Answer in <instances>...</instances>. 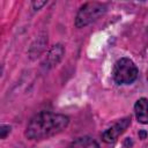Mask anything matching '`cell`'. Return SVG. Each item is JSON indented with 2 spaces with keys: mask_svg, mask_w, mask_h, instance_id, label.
I'll return each instance as SVG.
<instances>
[{
  "mask_svg": "<svg viewBox=\"0 0 148 148\" xmlns=\"http://www.w3.org/2000/svg\"><path fill=\"white\" fill-rule=\"evenodd\" d=\"M68 123V117L64 114L42 111L35 114L28 123L25 136L31 140L47 139L65 130Z\"/></svg>",
  "mask_w": 148,
  "mask_h": 148,
  "instance_id": "cell-1",
  "label": "cell"
},
{
  "mask_svg": "<svg viewBox=\"0 0 148 148\" xmlns=\"http://www.w3.org/2000/svg\"><path fill=\"white\" fill-rule=\"evenodd\" d=\"M113 79L119 84H130L138 76V68L135 64L128 58H121L116 61L112 69Z\"/></svg>",
  "mask_w": 148,
  "mask_h": 148,
  "instance_id": "cell-2",
  "label": "cell"
},
{
  "mask_svg": "<svg viewBox=\"0 0 148 148\" xmlns=\"http://www.w3.org/2000/svg\"><path fill=\"white\" fill-rule=\"evenodd\" d=\"M106 10V6L101 2H88L83 5L77 12L75 18V25L77 28H82L97 20L101 15H103Z\"/></svg>",
  "mask_w": 148,
  "mask_h": 148,
  "instance_id": "cell-3",
  "label": "cell"
},
{
  "mask_svg": "<svg viewBox=\"0 0 148 148\" xmlns=\"http://www.w3.org/2000/svg\"><path fill=\"white\" fill-rule=\"evenodd\" d=\"M130 124H131V118L130 117H126L124 119L118 120L114 125H112L110 128H108L103 133V140L105 142H113V141H116L118 139V136L126 131V128L130 126Z\"/></svg>",
  "mask_w": 148,
  "mask_h": 148,
  "instance_id": "cell-4",
  "label": "cell"
},
{
  "mask_svg": "<svg viewBox=\"0 0 148 148\" xmlns=\"http://www.w3.org/2000/svg\"><path fill=\"white\" fill-rule=\"evenodd\" d=\"M134 110L138 121H140L141 124H148V99L147 98L138 99Z\"/></svg>",
  "mask_w": 148,
  "mask_h": 148,
  "instance_id": "cell-5",
  "label": "cell"
},
{
  "mask_svg": "<svg viewBox=\"0 0 148 148\" xmlns=\"http://www.w3.org/2000/svg\"><path fill=\"white\" fill-rule=\"evenodd\" d=\"M67 148H99V145L89 136L79 138L73 141Z\"/></svg>",
  "mask_w": 148,
  "mask_h": 148,
  "instance_id": "cell-6",
  "label": "cell"
},
{
  "mask_svg": "<svg viewBox=\"0 0 148 148\" xmlns=\"http://www.w3.org/2000/svg\"><path fill=\"white\" fill-rule=\"evenodd\" d=\"M9 132H10V127L8 125H1L0 126V136H1V139H5Z\"/></svg>",
  "mask_w": 148,
  "mask_h": 148,
  "instance_id": "cell-7",
  "label": "cell"
},
{
  "mask_svg": "<svg viewBox=\"0 0 148 148\" xmlns=\"http://www.w3.org/2000/svg\"><path fill=\"white\" fill-rule=\"evenodd\" d=\"M46 3V1H40V2H38V1H34L32 2V6H34V8L35 9H39L42 6H44Z\"/></svg>",
  "mask_w": 148,
  "mask_h": 148,
  "instance_id": "cell-8",
  "label": "cell"
},
{
  "mask_svg": "<svg viewBox=\"0 0 148 148\" xmlns=\"http://www.w3.org/2000/svg\"><path fill=\"white\" fill-rule=\"evenodd\" d=\"M139 135H140L142 139H145V138H146V132H145V131H141V132L139 133Z\"/></svg>",
  "mask_w": 148,
  "mask_h": 148,
  "instance_id": "cell-9",
  "label": "cell"
}]
</instances>
